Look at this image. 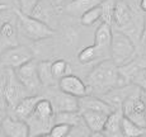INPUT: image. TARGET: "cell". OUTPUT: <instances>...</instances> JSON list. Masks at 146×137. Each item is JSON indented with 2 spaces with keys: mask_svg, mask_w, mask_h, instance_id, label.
<instances>
[{
  "mask_svg": "<svg viewBox=\"0 0 146 137\" xmlns=\"http://www.w3.org/2000/svg\"><path fill=\"white\" fill-rule=\"evenodd\" d=\"M58 90L78 98V99L89 94L86 83H84L79 76H76L74 74H69L58 80Z\"/></svg>",
  "mask_w": 146,
  "mask_h": 137,
  "instance_id": "cell-10",
  "label": "cell"
},
{
  "mask_svg": "<svg viewBox=\"0 0 146 137\" xmlns=\"http://www.w3.org/2000/svg\"><path fill=\"white\" fill-rule=\"evenodd\" d=\"M141 43H142V46H144V54H146V38L144 41H141Z\"/></svg>",
  "mask_w": 146,
  "mask_h": 137,
  "instance_id": "cell-36",
  "label": "cell"
},
{
  "mask_svg": "<svg viewBox=\"0 0 146 137\" xmlns=\"http://www.w3.org/2000/svg\"><path fill=\"white\" fill-rule=\"evenodd\" d=\"M89 137H107V136L103 133V131H99V132H90Z\"/></svg>",
  "mask_w": 146,
  "mask_h": 137,
  "instance_id": "cell-33",
  "label": "cell"
},
{
  "mask_svg": "<svg viewBox=\"0 0 146 137\" xmlns=\"http://www.w3.org/2000/svg\"><path fill=\"white\" fill-rule=\"evenodd\" d=\"M8 116V104L5 102L4 97L0 94V123L4 121V118Z\"/></svg>",
  "mask_w": 146,
  "mask_h": 137,
  "instance_id": "cell-31",
  "label": "cell"
},
{
  "mask_svg": "<svg viewBox=\"0 0 146 137\" xmlns=\"http://www.w3.org/2000/svg\"><path fill=\"white\" fill-rule=\"evenodd\" d=\"M1 132L5 137H29V127L26 121L7 116L1 122Z\"/></svg>",
  "mask_w": 146,
  "mask_h": 137,
  "instance_id": "cell-13",
  "label": "cell"
},
{
  "mask_svg": "<svg viewBox=\"0 0 146 137\" xmlns=\"http://www.w3.org/2000/svg\"><path fill=\"white\" fill-rule=\"evenodd\" d=\"M89 93H95L97 97H102L103 94L108 93L109 90L123 86L121 83L118 65L112 58H106L100 61L94 69L89 72L86 77Z\"/></svg>",
  "mask_w": 146,
  "mask_h": 137,
  "instance_id": "cell-1",
  "label": "cell"
},
{
  "mask_svg": "<svg viewBox=\"0 0 146 137\" xmlns=\"http://www.w3.org/2000/svg\"><path fill=\"white\" fill-rule=\"evenodd\" d=\"M98 58H100V54L94 44L84 47V48H81L79 51V54H78V60H79V62L81 65L93 64L95 61H98Z\"/></svg>",
  "mask_w": 146,
  "mask_h": 137,
  "instance_id": "cell-24",
  "label": "cell"
},
{
  "mask_svg": "<svg viewBox=\"0 0 146 137\" xmlns=\"http://www.w3.org/2000/svg\"><path fill=\"white\" fill-rule=\"evenodd\" d=\"M51 62L52 61L46 60V61L38 62V65H37L38 76H40L41 84L43 86H53V84L56 83L55 77L52 75V71H51Z\"/></svg>",
  "mask_w": 146,
  "mask_h": 137,
  "instance_id": "cell-22",
  "label": "cell"
},
{
  "mask_svg": "<svg viewBox=\"0 0 146 137\" xmlns=\"http://www.w3.org/2000/svg\"><path fill=\"white\" fill-rule=\"evenodd\" d=\"M70 65L67 64V61L62 60V58H57V60L52 61L51 62V71H52V75L55 77V80L58 83V80L62 79L64 76L70 74Z\"/></svg>",
  "mask_w": 146,
  "mask_h": 137,
  "instance_id": "cell-25",
  "label": "cell"
},
{
  "mask_svg": "<svg viewBox=\"0 0 146 137\" xmlns=\"http://www.w3.org/2000/svg\"><path fill=\"white\" fill-rule=\"evenodd\" d=\"M112 32L113 28L111 24L100 23L98 26L94 34V46L99 51L100 57L103 56H111V41H112Z\"/></svg>",
  "mask_w": 146,
  "mask_h": 137,
  "instance_id": "cell-12",
  "label": "cell"
},
{
  "mask_svg": "<svg viewBox=\"0 0 146 137\" xmlns=\"http://www.w3.org/2000/svg\"><path fill=\"white\" fill-rule=\"evenodd\" d=\"M33 60V51L27 46L17 44V46L5 48L0 54V64L5 69L17 70L22 65Z\"/></svg>",
  "mask_w": 146,
  "mask_h": 137,
  "instance_id": "cell-7",
  "label": "cell"
},
{
  "mask_svg": "<svg viewBox=\"0 0 146 137\" xmlns=\"http://www.w3.org/2000/svg\"><path fill=\"white\" fill-rule=\"evenodd\" d=\"M141 97H142V100H144V103L146 105V91H141Z\"/></svg>",
  "mask_w": 146,
  "mask_h": 137,
  "instance_id": "cell-35",
  "label": "cell"
},
{
  "mask_svg": "<svg viewBox=\"0 0 146 137\" xmlns=\"http://www.w3.org/2000/svg\"><path fill=\"white\" fill-rule=\"evenodd\" d=\"M21 5V12L26 15H32L33 10L36 9L41 0H18Z\"/></svg>",
  "mask_w": 146,
  "mask_h": 137,
  "instance_id": "cell-29",
  "label": "cell"
},
{
  "mask_svg": "<svg viewBox=\"0 0 146 137\" xmlns=\"http://www.w3.org/2000/svg\"><path fill=\"white\" fill-rule=\"evenodd\" d=\"M136 54V44L127 34L118 29H113L111 41V58L118 66L126 64Z\"/></svg>",
  "mask_w": 146,
  "mask_h": 137,
  "instance_id": "cell-4",
  "label": "cell"
},
{
  "mask_svg": "<svg viewBox=\"0 0 146 137\" xmlns=\"http://www.w3.org/2000/svg\"><path fill=\"white\" fill-rule=\"evenodd\" d=\"M122 118H123L122 109L113 111L107 118L104 128H103V133L107 137H122V133H121Z\"/></svg>",
  "mask_w": 146,
  "mask_h": 137,
  "instance_id": "cell-18",
  "label": "cell"
},
{
  "mask_svg": "<svg viewBox=\"0 0 146 137\" xmlns=\"http://www.w3.org/2000/svg\"><path fill=\"white\" fill-rule=\"evenodd\" d=\"M70 131H71V127H70V126L56 123V124L52 126V128L50 130L48 135L51 137H66L69 135Z\"/></svg>",
  "mask_w": 146,
  "mask_h": 137,
  "instance_id": "cell-28",
  "label": "cell"
},
{
  "mask_svg": "<svg viewBox=\"0 0 146 137\" xmlns=\"http://www.w3.org/2000/svg\"><path fill=\"white\" fill-rule=\"evenodd\" d=\"M27 93L28 90L18 80L15 71L7 69V75H5V79L3 81V86H1V95L4 97L5 102H7L8 108H12L14 111L17 104L23 98L28 97Z\"/></svg>",
  "mask_w": 146,
  "mask_h": 137,
  "instance_id": "cell-6",
  "label": "cell"
},
{
  "mask_svg": "<svg viewBox=\"0 0 146 137\" xmlns=\"http://www.w3.org/2000/svg\"><path fill=\"white\" fill-rule=\"evenodd\" d=\"M102 18V10H100V5L89 9L88 12H85L83 15L80 17V23L85 27H90L94 23H97L98 21H100Z\"/></svg>",
  "mask_w": 146,
  "mask_h": 137,
  "instance_id": "cell-26",
  "label": "cell"
},
{
  "mask_svg": "<svg viewBox=\"0 0 146 137\" xmlns=\"http://www.w3.org/2000/svg\"><path fill=\"white\" fill-rule=\"evenodd\" d=\"M18 44L17 28L12 22H4L0 26V47L9 48Z\"/></svg>",
  "mask_w": 146,
  "mask_h": 137,
  "instance_id": "cell-19",
  "label": "cell"
},
{
  "mask_svg": "<svg viewBox=\"0 0 146 137\" xmlns=\"http://www.w3.org/2000/svg\"><path fill=\"white\" fill-rule=\"evenodd\" d=\"M132 84L140 88L142 91H146V69L139 71L132 79Z\"/></svg>",
  "mask_w": 146,
  "mask_h": 137,
  "instance_id": "cell-30",
  "label": "cell"
},
{
  "mask_svg": "<svg viewBox=\"0 0 146 137\" xmlns=\"http://www.w3.org/2000/svg\"><path fill=\"white\" fill-rule=\"evenodd\" d=\"M85 111L103 112V113H108V114H111L113 112L103 99H100L97 95H89V94L85 97L79 98V113Z\"/></svg>",
  "mask_w": 146,
  "mask_h": 137,
  "instance_id": "cell-15",
  "label": "cell"
},
{
  "mask_svg": "<svg viewBox=\"0 0 146 137\" xmlns=\"http://www.w3.org/2000/svg\"><path fill=\"white\" fill-rule=\"evenodd\" d=\"M81 118H83L84 123L89 128L90 132H99L103 131L104 124L107 122L109 114L103 113V112H95V111H85L81 112Z\"/></svg>",
  "mask_w": 146,
  "mask_h": 137,
  "instance_id": "cell-16",
  "label": "cell"
},
{
  "mask_svg": "<svg viewBox=\"0 0 146 137\" xmlns=\"http://www.w3.org/2000/svg\"><path fill=\"white\" fill-rule=\"evenodd\" d=\"M38 62L33 58L29 62L22 65L21 68H18L15 71V75L18 77V80L21 81V84L28 90V93H36L37 90H40V88L42 86L40 76H38V70H37Z\"/></svg>",
  "mask_w": 146,
  "mask_h": 137,
  "instance_id": "cell-8",
  "label": "cell"
},
{
  "mask_svg": "<svg viewBox=\"0 0 146 137\" xmlns=\"http://www.w3.org/2000/svg\"><path fill=\"white\" fill-rule=\"evenodd\" d=\"M43 97L40 95H28L26 98L21 100V102L17 104V107L14 108V117L22 121H26L28 117L32 114V112L35 111L37 103L40 102Z\"/></svg>",
  "mask_w": 146,
  "mask_h": 137,
  "instance_id": "cell-17",
  "label": "cell"
},
{
  "mask_svg": "<svg viewBox=\"0 0 146 137\" xmlns=\"http://www.w3.org/2000/svg\"><path fill=\"white\" fill-rule=\"evenodd\" d=\"M102 1L103 0H70L66 4L65 10L71 15L81 17L85 12L99 5Z\"/></svg>",
  "mask_w": 146,
  "mask_h": 137,
  "instance_id": "cell-20",
  "label": "cell"
},
{
  "mask_svg": "<svg viewBox=\"0 0 146 137\" xmlns=\"http://www.w3.org/2000/svg\"><path fill=\"white\" fill-rule=\"evenodd\" d=\"M83 121L81 114L79 112H60V113H55V124H67L70 127L78 126Z\"/></svg>",
  "mask_w": 146,
  "mask_h": 137,
  "instance_id": "cell-23",
  "label": "cell"
},
{
  "mask_svg": "<svg viewBox=\"0 0 146 137\" xmlns=\"http://www.w3.org/2000/svg\"><path fill=\"white\" fill-rule=\"evenodd\" d=\"M144 69H146V54H144V52L142 54H135L131 60L118 66V72L122 85L132 84L133 76Z\"/></svg>",
  "mask_w": 146,
  "mask_h": 137,
  "instance_id": "cell-9",
  "label": "cell"
},
{
  "mask_svg": "<svg viewBox=\"0 0 146 137\" xmlns=\"http://www.w3.org/2000/svg\"><path fill=\"white\" fill-rule=\"evenodd\" d=\"M141 89L135 88L122 105L123 116L127 117L140 127L146 128V105L141 97Z\"/></svg>",
  "mask_w": 146,
  "mask_h": 137,
  "instance_id": "cell-5",
  "label": "cell"
},
{
  "mask_svg": "<svg viewBox=\"0 0 146 137\" xmlns=\"http://www.w3.org/2000/svg\"><path fill=\"white\" fill-rule=\"evenodd\" d=\"M100 10H102V22L107 24H113V13H114V5L116 0H103L100 3Z\"/></svg>",
  "mask_w": 146,
  "mask_h": 137,
  "instance_id": "cell-27",
  "label": "cell"
},
{
  "mask_svg": "<svg viewBox=\"0 0 146 137\" xmlns=\"http://www.w3.org/2000/svg\"><path fill=\"white\" fill-rule=\"evenodd\" d=\"M121 133L122 137H146V128L140 127L127 117L123 116L121 123Z\"/></svg>",
  "mask_w": 146,
  "mask_h": 137,
  "instance_id": "cell-21",
  "label": "cell"
},
{
  "mask_svg": "<svg viewBox=\"0 0 146 137\" xmlns=\"http://www.w3.org/2000/svg\"><path fill=\"white\" fill-rule=\"evenodd\" d=\"M135 88H136V85H133V84L117 86V88L109 90L108 93L103 94V95L99 98L104 100L107 104L111 107L112 111L122 109V105H123V103H125V100L127 99V97L133 91Z\"/></svg>",
  "mask_w": 146,
  "mask_h": 137,
  "instance_id": "cell-11",
  "label": "cell"
},
{
  "mask_svg": "<svg viewBox=\"0 0 146 137\" xmlns=\"http://www.w3.org/2000/svg\"><path fill=\"white\" fill-rule=\"evenodd\" d=\"M64 1H66V0H57V4H60V3H64Z\"/></svg>",
  "mask_w": 146,
  "mask_h": 137,
  "instance_id": "cell-38",
  "label": "cell"
},
{
  "mask_svg": "<svg viewBox=\"0 0 146 137\" xmlns=\"http://www.w3.org/2000/svg\"><path fill=\"white\" fill-rule=\"evenodd\" d=\"M139 9L144 14H146V0H140L139 1Z\"/></svg>",
  "mask_w": 146,
  "mask_h": 137,
  "instance_id": "cell-32",
  "label": "cell"
},
{
  "mask_svg": "<svg viewBox=\"0 0 146 137\" xmlns=\"http://www.w3.org/2000/svg\"><path fill=\"white\" fill-rule=\"evenodd\" d=\"M26 122L29 127V137L47 135L55 124V112L51 100L42 98Z\"/></svg>",
  "mask_w": 146,
  "mask_h": 137,
  "instance_id": "cell-2",
  "label": "cell"
},
{
  "mask_svg": "<svg viewBox=\"0 0 146 137\" xmlns=\"http://www.w3.org/2000/svg\"><path fill=\"white\" fill-rule=\"evenodd\" d=\"M146 38V14H145V23H144V32H142V37H141V41H144Z\"/></svg>",
  "mask_w": 146,
  "mask_h": 137,
  "instance_id": "cell-34",
  "label": "cell"
},
{
  "mask_svg": "<svg viewBox=\"0 0 146 137\" xmlns=\"http://www.w3.org/2000/svg\"><path fill=\"white\" fill-rule=\"evenodd\" d=\"M37 137H51L48 135V133H47V135H41V136H37Z\"/></svg>",
  "mask_w": 146,
  "mask_h": 137,
  "instance_id": "cell-37",
  "label": "cell"
},
{
  "mask_svg": "<svg viewBox=\"0 0 146 137\" xmlns=\"http://www.w3.org/2000/svg\"><path fill=\"white\" fill-rule=\"evenodd\" d=\"M53 112L60 113V112H79V99L69 94H65L58 90L51 100Z\"/></svg>",
  "mask_w": 146,
  "mask_h": 137,
  "instance_id": "cell-14",
  "label": "cell"
},
{
  "mask_svg": "<svg viewBox=\"0 0 146 137\" xmlns=\"http://www.w3.org/2000/svg\"><path fill=\"white\" fill-rule=\"evenodd\" d=\"M18 14V28L21 33L28 40L37 42L41 40H46V38L53 36V29L46 22L40 21V19L35 18L32 15H26L19 10L17 12Z\"/></svg>",
  "mask_w": 146,
  "mask_h": 137,
  "instance_id": "cell-3",
  "label": "cell"
}]
</instances>
